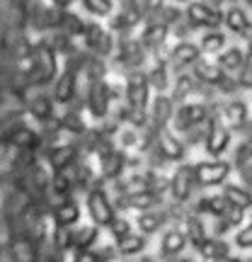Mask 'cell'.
<instances>
[{"label":"cell","instance_id":"23","mask_svg":"<svg viewBox=\"0 0 252 262\" xmlns=\"http://www.w3.org/2000/svg\"><path fill=\"white\" fill-rule=\"evenodd\" d=\"M223 196L225 202L233 206V209H250L252 206V192L243 185H225L223 187Z\"/></svg>","mask_w":252,"mask_h":262},{"label":"cell","instance_id":"31","mask_svg":"<svg viewBox=\"0 0 252 262\" xmlns=\"http://www.w3.org/2000/svg\"><path fill=\"white\" fill-rule=\"evenodd\" d=\"M29 112H32V117L39 119V122H49V119L54 117V104H51V100H49L47 95H37V97L29 102Z\"/></svg>","mask_w":252,"mask_h":262},{"label":"cell","instance_id":"5","mask_svg":"<svg viewBox=\"0 0 252 262\" xmlns=\"http://www.w3.org/2000/svg\"><path fill=\"white\" fill-rule=\"evenodd\" d=\"M87 209H90V216L97 226H112L114 224V206L112 202L107 199L104 189L95 187L90 194H87Z\"/></svg>","mask_w":252,"mask_h":262},{"label":"cell","instance_id":"50","mask_svg":"<svg viewBox=\"0 0 252 262\" xmlns=\"http://www.w3.org/2000/svg\"><path fill=\"white\" fill-rule=\"evenodd\" d=\"M250 262H252V260H250Z\"/></svg>","mask_w":252,"mask_h":262},{"label":"cell","instance_id":"34","mask_svg":"<svg viewBox=\"0 0 252 262\" xmlns=\"http://www.w3.org/2000/svg\"><path fill=\"white\" fill-rule=\"evenodd\" d=\"M15 257H17V262H34L37 260V250L27 238H17L15 241Z\"/></svg>","mask_w":252,"mask_h":262},{"label":"cell","instance_id":"21","mask_svg":"<svg viewBox=\"0 0 252 262\" xmlns=\"http://www.w3.org/2000/svg\"><path fill=\"white\" fill-rule=\"evenodd\" d=\"M199 253H201V257L206 262H223L225 257H231V245L225 243V241H218V238H209L199 248Z\"/></svg>","mask_w":252,"mask_h":262},{"label":"cell","instance_id":"6","mask_svg":"<svg viewBox=\"0 0 252 262\" xmlns=\"http://www.w3.org/2000/svg\"><path fill=\"white\" fill-rule=\"evenodd\" d=\"M126 100H129L131 110L146 112V107H148V75L141 73V71L129 75V80H126Z\"/></svg>","mask_w":252,"mask_h":262},{"label":"cell","instance_id":"38","mask_svg":"<svg viewBox=\"0 0 252 262\" xmlns=\"http://www.w3.org/2000/svg\"><path fill=\"white\" fill-rule=\"evenodd\" d=\"M196 80L194 75H179L177 78V83H175V95H177V100H182V97H187V95L194 93V88H196Z\"/></svg>","mask_w":252,"mask_h":262},{"label":"cell","instance_id":"49","mask_svg":"<svg viewBox=\"0 0 252 262\" xmlns=\"http://www.w3.org/2000/svg\"><path fill=\"white\" fill-rule=\"evenodd\" d=\"M146 262H155V260H146Z\"/></svg>","mask_w":252,"mask_h":262},{"label":"cell","instance_id":"42","mask_svg":"<svg viewBox=\"0 0 252 262\" xmlns=\"http://www.w3.org/2000/svg\"><path fill=\"white\" fill-rule=\"evenodd\" d=\"M218 88H221V93H223V95H233L235 90L240 88V83H238V80H233L231 75L225 73V78L221 80V83H218Z\"/></svg>","mask_w":252,"mask_h":262},{"label":"cell","instance_id":"4","mask_svg":"<svg viewBox=\"0 0 252 262\" xmlns=\"http://www.w3.org/2000/svg\"><path fill=\"white\" fill-rule=\"evenodd\" d=\"M194 185H196V175H194V165H179L175 170V175L170 180V196L172 202H187L192 192H194Z\"/></svg>","mask_w":252,"mask_h":262},{"label":"cell","instance_id":"39","mask_svg":"<svg viewBox=\"0 0 252 262\" xmlns=\"http://www.w3.org/2000/svg\"><path fill=\"white\" fill-rule=\"evenodd\" d=\"M54 245H56L58 253H63V250H68V248H73V233H71V228H65V226H56Z\"/></svg>","mask_w":252,"mask_h":262},{"label":"cell","instance_id":"19","mask_svg":"<svg viewBox=\"0 0 252 262\" xmlns=\"http://www.w3.org/2000/svg\"><path fill=\"white\" fill-rule=\"evenodd\" d=\"M75 156H78V148L75 146H56V148L49 150V163H51V168L56 170V172H61V170H68L71 165H73Z\"/></svg>","mask_w":252,"mask_h":262},{"label":"cell","instance_id":"14","mask_svg":"<svg viewBox=\"0 0 252 262\" xmlns=\"http://www.w3.org/2000/svg\"><path fill=\"white\" fill-rule=\"evenodd\" d=\"M223 119H225V126L228 129H240L247 124L250 119V112H247V102L243 100H233L223 107Z\"/></svg>","mask_w":252,"mask_h":262},{"label":"cell","instance_id":"10","mask_svg":"<svg viewBox=\"0 0 252 262\" xmlns=\"http://www.w3.org/2000/svg\"><path fill=\"white\" fill-rule=\"evenodd\" d=\"M83 34H85V44H87V49L95 51L97 56H109V54H112L114 39L107 29L97 27V25H87Z\"/></svg>","mask_w":252,"mask_h":262},{"label":"cell","instance_id":"28","mask_svg":"<svg viewBox=\"0 0 252 262\" xmlns=\"http://www.w3.org/2000/svg\"><path fill=\"white\" fill-rule=\"evenodd\" d=\"M231 209V204L225 202L223 194L218 196H204V199H199V204H196V211H201V214H211V216H223L225 211Z\"/></svg>","mask_w":252,"mask_h":262},{"label":"cell","instance_id":"29","mask_svg":"<svg viewBox=\"0 0 252 262\" xmlns=\"http://www.w3.org/2000/svg\"><path fill=\"white\" fill-rule=\"evenodd\" d=\"M199 49L204 54H221L225 49V34L218 32V29H209L204 37H201V41H199Z\"/></svg>","mask_w":252,"mask_h":262},{"label":"cell","instance_id":"16","mask_svg":"<svg viewBox=\"0 0 252 262\" xmlns=\"http://www.w3.org/2000/svg\"><path fill=\"white\" fill-rule=\"evenodd\" d=\"M175 117V104H172V100H170L168 95H158L155 97V102H153V126H155V131H163V126L170 122Z\"/></svg>","mask_w":252,"mask_h":262},{"label":"cell","instance_id":"25","mask_svg":"<svg viewBox=\"0 0 252 262\" xmlns=\"http://www.w3.org/2000/svg\"><path fill=\"white\" fill-rule=\"evenodd\" d=\"M158 202H160V194H155V192H129L122 199L124 206H129V209H146V211H150Z\"/></svg>","mask_w":252,"mask_h":262},{"label":"cell","instance_id":"15","mask_svg":"<svg viewBox=\"0 0 252 262\" xmlns=\"http://www.w3.org/2000/svg\"><path fill=\"white\" fill-rule=\"evenodd\" d=\"M75 88H78V80H75V73L68 68V71H63V73L58 75L56 85H54V100L61 104L71 102L75 97Z\"/></svg>","mask_w":252,"mask_h":262},{"label":"cell","instance_id":"43","mask_svg":"<svg viewBox=\"0 0 252 262\" xmlns=\"http://www.w3.org/2000/svg\"><path fill=\"white\" fill-rule=\"evenodd\" d=\"M73 262H100V257L93 250H75Z\"/></svg>","mask_w":252,"mask_h":262},{"label":"cell","instance_id":"1","mask_svg":"<svg viewBox=\"0 0 252 262\" xmlns=\"http://www.w3.org/2000/svg\"><path fill=\"white\" fill-rule=\"evenodd\" d=\"M56 68H58L56 54L49 47H37L32 51V68L27 73V83L37 85V88L51 83L56 78Z\"/></svg>","mask_w":252,"mask_h":262},{"label":"cell","instance_id":"9","mask_svg":"<svg viewBox=\"0 0 252 262\" xmlns=\"http://www.w3.org/2000/svg\"><path fill=\"white\" fill-rule=\"evenodd\" d=\"M223 22L233 34H240V37H245V39H252V17L247 15V10L245 8H240V5H231V8L223 12Z\"/></svg>","mask_w":252,"mask_h":262},{"label":"cell","instance_id":"27","mask_svg":"<svg viewBox=\"0 0 252 262\" xmlns=\"http://www.w3.org/2000/svg\"><path fill=\"white\" fill-rule=\"evenodd\" d=\"M146 245H148V241H146L143 235L131 233V235H126V238H122V241H117V253L124 255V257H133V255L143 253Z\"/></svg>","mask_w":252,"mask_h":262},{"label":"cell","instance_id":"22","mask_svg":"<svg viewBox=\"0 0 252 262\" xmlns=\"http://www.w3.org/2000/svg\"><path fill=\"white\" fill-rule=\"evenodd\" d=\"M160 248H163V255L175 257V255H179L185 248H187V233H185V231H179V228H170L168 233L163 235Z\"/></svg>","mask_w":252,"mask_h":262},{"label":"cell","instance_id":"48","mask_svg":"<svg viewBox=\"0 0 252 262\" xmlns=\"http://www.w3.org/2000/svg\"><path fill=\"white\" fill-rule=\"evenodd\" d=\"M175 3H189V0H175Z\"/></svg>","mask_w":252,"mask_h":262},{"label":"cell","instance_id":"17","mask_svg":"<svg viewBox=\"0 0 252 262\" xmlns=\"http://www.w3.org/2000/svg\"><path fill=\"white\" fill-rule=\"evenodd\" d=\"M218 66L223 73H238L245 68V51L240 47H228L218 54Z\"/></svg>","mask_w":252,"mask_h":262},{"label":"cell","instance_id":"40","mask_svg":"<svg viewBox=\"0 0 252 262\" xmlns=\"http://www.w3.org/2000/svg\"><path fill=\"white\" fill-rule=\"evenodd\" d=\"M235 245L243 248V250H252V221L235 233Z\"/></svg>","mask_w":252,"mask_h":262},{"label":"cell","instance_id":"36","mask_svg":"<svg viewBox=\"0 0 252 262\" xmlns=\"http://www.w3.org/2000/svg\"><path fill=\"white\" fill-rule=\"evenodd\" d=\"M83 8L90 12V15H97V17H107L112 15V0H83Z\"/></svg>","mask_w":252,"mask_h":262},{"label":"cell","instance_id":"26","mask_svg":"<svg viewBox=\"0 0 252 262\" xmlns=\"http://www.w3.org/2000/svg\"><path fill=\"white\" fill-rule=\"evenodd\" d=\"M165 39H168V27L163 25V22H153V25H148V27L143 29V47L146 49H155L163 47L165 44Z\"/></svg>","mask_w":252,"mask_h":262},{"label":"cell","instance_id":"46","mask_svg":"<svg viewBox=\"0 0 252 262\" xmlns=\"http://www.w3.org/2000/svg\"><path fill=\"white\" fill-rule=\"evenodd\" d=\"M71 3H73V0H56V5H58V8H68Z\"/></svg>","mask_w":252,"mask_h":262},{"label":"cell","instance_id":"24","mask_svg":"<svg viewBox=\"0 0 252 262\" xmlns=\"http://www.w3.org/2000/svg\"><path fill=\"white\" fill-rule=\"evenodd\" d=\"M124 165H126V158H124L122 150H102V172L104 178H119L122 175Z\"/></svg>","mask_w":252,"mask_h":262},{"label":"cell","instance_id":"47","mask_svg":"<svg viewBox=\"0 0 252 262\" xmlns=\"http://www.w3.org/2000/svg\"><path fill=\"white\" fill-rule=\"evenodd\" d=\"M177 262H196V260H194V257H179Z\"/></svg>","mask_w":252,"mask_h":262},{"label":"cell","instance_id":"35","mask_svg":"<svg viewBox=\"0 0 252 262\" xmlns=\"http://www.w3.org/2000/svg\"><path fill=\"white\" fill-rule=\"evenodd\" d=\"M148 80L153 85H155V90H165L168 88V66H165V61H158V63L153 66V71H150Z\"/></svg>","mask_w":252,"mask_h":262},{"label":"cell","instance_id":"11","mask_svg":"<svg viewBox=\"0 0 252 262\" xmlns=\"http://www.w3.org/2000/svg\"><path fill=\"white\" fill-rule=\"evenodd\" d=\"M201 56V49L199 44H192V41H179L177 47L170 51V63L172 68H187V66H194Z\"/></svg>","mask_w":252,"mask_h":262},{"label":"cell","instance_id":"45","mask_svg":"<svg viewBox=\"0 0 252 262\" xmlns=\"http://www.w3.org/2000/svg\"><path fill=\"white\" fill-rule=\"evenodd\" d=\"M245 66H247V68H252V39H250V47H247V51H245Z\"/></svg>","mask_w":252,"mask_h":262},{"label":"cell","instance_id":"7","mask_svg":"<svg viewBox=\"0 0 252 262\" xmlns=\"http://www.w3.org/2000/svg\"><path fill=\"white\" fill-rule=\"evenodd\" d=\"M209 119V107L204 102H189L182 104L177 112H175V126L179 131H192L194 126L204 124Z\"/></svg>","mask_w":252,"mask_h":262},{"label":"cell","instance_id":"30","mask_svg":"<svg viewBox=\"0 0 252 262\" xmlns=\"http://www.w3.org/2000/svg\"><path fill=\"white\" fill-rule=\"evenodd\" d=\"M168 221V216L163 214V211H155V209H150V211H143L139 216V228L143 233H155L163 228V224Z\"/></svg>","mask_w":252,"mask_h":262},{"label":"cell","instance_id":"33","mask_svg":"<svg viewBox=\"0 0 252 262\" xmlns=\"http://www.w3.org/2000/svg\"><path fill=\"white\" fill-rule=\"evenodd\" d=\"M187 241H192L194 243V248H201V245L209 241V235H206V228L204 224H201V219L199 216H189V221H187Z\"/></svg>","mask_w":252,"mask_h":262},{"label":"cell","instance_id":"13","mask_svg":"<svg viewBox=\"0 0 252 262\" xmlns=\"http://www.w3.org/2000/svg\"><path fill=\"white\" fill-rule=\"evenodd\" d=\"M158 150L163 153V158L168 160H182L185 158V143L175 136V134H170V131H160L158 134Z\"/></svg>","mask_w":252,"mask_h":262},{"label":"cell","instance_id":"2","mask_svg":"<svg viewBox=\"0 0 252 262\" xmlns=\"http://www.w3.org/2000/svg\"><path fill=\"white\" fill-rule=\"evenodd\" d=\"M194 175H196V185H204V187H211V185H221L228 180L231 175V163L221 158L214 160H201L194 165Z\"/></svg>","mask_w":252,"mask_h":262},{"label":"cell","instance_id":"32","mask_svg":"<svg viewBox=\"0 0 252 262\" xmlns=\"http://www.w3.org/2000/svg\"><path fill=\"white\" fill-rule=\"evenodd\" d=\"M100 235V228L97 226H83L78 228V233H73V248L75 250H90L93 243Z\"/></svg>","mask_w":252,"mask_h":262},{"label":"cell","instance_id":"3","mask_svg":"<svg viewBox=\"0 0 252 262\" xmlns=\"http://www.w3.org/2000/svg\"><path fill=\"white\" fill-rule=\"evenodd\" d=\"M185 17L189 19V27H206V29H214L223 22L221 10L211 5V3H189Z\"/></svg>","mask_w":252,"mask_h":262},{"label":"cell","instance_id":"37","mask_svg":"<svg viewBox=\"0 0 252 262\" xmlns=\"http://www.w3.org/2000/svg\"><path fill=\"white\" fill-rule=\"evenodd\" d=\"M58 27L63 29V34H83L87 25H83V22L75 17V15H71V12H63V15H61V25H58Z\"/></svg>","mask_w":252,"mask_h":262},{"label":"cell","instance_id":"8","mask_svg":"<svg viewBox=\"0 0 252 262\" xmlns=\"http://www.w3.org/2000/svg\"><path fill=\"white\" fill-rule=\"evenodd\" d=\"M204 146L211 158H221L225 150L231 148V129L214 119V124H211V129H209V134L204 139Z\"/></svg>","mask_w":252,"mask_h":262},{"label":"cell","instance_id":"18","mask_svg":"<svg viewBox=\"0 0 252 262\" xmlns=\"http://www.w3.org/2000/svg\"><path fill=\"white\" fill-rule=\"evenodd\" d=\"M192 75H194L199 83H204V85H218L225 78V73L221 71V66L211 63V61H196L194 73Z\"/></svg>","mask_w":252,"mask_h":262},{"label":"cell","instance_id":"12","mask_svg":"<svg viewBox=\"0 0 252 262\" xmlns=\"http://www.w3.org/2000/svg\"><path fill=\"white\" fill-rule=\"evenodd\" d=\"M109 88L102 83V80H97V83L93 85V90H90V100H87V104H90V112H93V117H97V119H104L107 117V112H109Z\"/></svg>","mask_w":252,"mask_h":262},{"label":"cell","instance_id":"44","mask_svg":"<svg viewBox=\"0 0 252 262\" xmlns=\"http://www.w3.org/2000/svg\"><path fill=\"white\" fill-rule=\"evenodd\" d=\"M238 83H240V88H252V68L245 66L243 73H240V78H238Z\"/></svg>","mask_w":252,"mask_h":262},{"label":"cell","instance_id":"41","mask_svg":"<svg viewBox=\"0 0 252 262\" xmlns=\"http://www.w3.org/2000/svg\"><path fill=\"white\" fill-rule=\"evenodd\" d=\"M112 235L117 238V241H122V238L131 235V224L126 221V219H114V224H112Z\"/></svg>","mask_w":252,"mask_h":262},{"label":"cell","instance_id":"20","mask_svg":"<svg viewBox=\"0 0 252 262\" xmlns=\"http://www.w3.org/2000/svg\"><path fill=\"white\" fill-rule=\"evenodd\" d=\"M78 219H80V206H78V202L65 199V202H58V206L54 209V221H56V226L71 228L73 224H78Z\"/></svg>","mask_w":252,"mask_h":262}]
</instances>
